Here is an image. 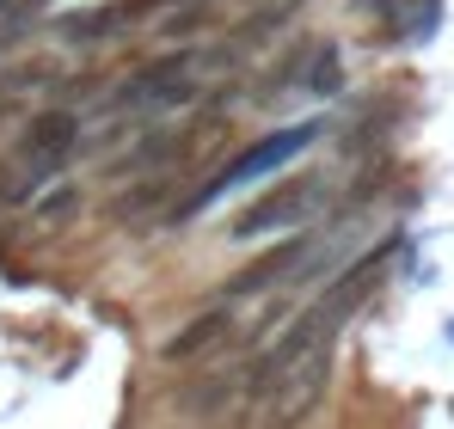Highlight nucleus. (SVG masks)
<instances>
[{"label":"nucleus","instance_id":"4","mask_svg":"<svg viewBox=\"0 0 454 429\" xmlns=\"http://www.w3.org/2000/svg\"><path fill=\"white\" fill-rule=\"evenodd\" d=\"M319 258V239H283L277 252H264L252 270H239L233 283H227V300L239 307V300H252V294H270V288H283V283H295L301 288V270Z\"/></svg>","mask_w":454,"mask_h":429},{"label":"nucleus","instance_id":"3","mask_svg":"<svg viewBox=\"0 0 454 429\" xmlns=\"http://www.w3.org/2000/svg\"><path fill=\"white\" fill-rule=\"evenodd\" d=\"M325 203V184L319 178H289V184H277V191H264L252 209L233 214V239L246 246V239H264V233H289V227H301L307 214Z\"/></svg>","mask_w":454,"mask_h":429},{"label":"nucleus","instance_id":"6","mask_svg":"<svg viewBox=\"0 0 454 429\" xmlns=\"http://www.w3.org/2000/svg\"><path fill=\"white\" fill-rule=\"evenodd\" d=\"M233 332H239V313H233V307H209V313H203V319H191V325H184V332H178V338H172V344H166V350H160V356L166 362H191V356H209V350H222L227 338H233Z\"/></svg>","mask_w":454,"mask_h":429},{"label":"nucleus","instance_id":"1","mask_svg":"<svg viewBox=\"0 0 454 429\" xmlns=\"http://www.w3.org/2000/svg\"><path fill=\"white\" fill-rule=\"evenodd\" d=\"M215 62H222V56H203V50H191V56H160V62H148L142 74L123 80L117 105H123V111H166V105H184L191 92H203V80H209Z\"/></svg>","mask_w":454,"mask_h":429},{"label":"nucleus","instance_id":"7","mask_svg":"<svg viewBox=\"0 0 454 429\" xmlns=\"http://www.w3.org/2000/svg\"><path fill=\"white\" fill-rule=\"evenodd\" d=\"M338 86H344V62H338V50H332V43H319V50L301 62V92H313V98H332Z\"/></svg>","mask_w":454,"mask_h":429},{"label":"nucleus","instance_id":"2","mask_svg":"<svg viewBox=\"0 0 454 429\" xmlns=\"http://www.w3.org/2000/svg\"><path fill=\"white\" fill-rule=\"evenodd\" d=\"M74 147H80L74 111H43V117L25 123V136L12 147V172H19L25 184H43V178H56V172L74 160Z\"/></svg>","mask_w":454,"mask_h":429},{"label":"nucleus","instance_id":"5","mask_svg":"<svg viewBox=\"0 0 454 429\" xmlns=\"http://www.w3.org/2000/svg\"><path fill=\"white\" fill-rule=\"evenodd\" d=\"M313 136H319V123H301V129H277L270 142L246 147V153H239V160L227 166L222 178H215V184L203 191V203H209V197H222V191H233V184H252V178H264V172H277V166H283V160H295V153H301V147L313 142Z\"/></svg>","mask_w":454,"mask_h":429}]
</instances>
